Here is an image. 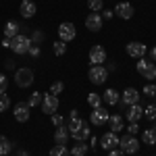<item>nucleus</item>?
I'll return each instance as SVG.
<instances>
[{
  "instance_id": "f257e3e1",
  "label": "nucleus",
  "mask_w": 156,
  "mask_h": 156,
  "mask_svg": "<svg viewBox=\"0 0 156 156\" xmlns=\"http://www.w3.org/2000/svg\"><path fill=\"white\" fill-rule=\"evenodd\" d=\"M31 37L25 36V34H19V36H15L11 40V50L15 52V54H27L29 52V48H31Z\"/></svg>"
},
{
  "instance_id": "f03ea898",
  "label": "nucleus",
  "mask_w": 156,
  "mask_h": 156,
  "mask_svg": "<svg viewBox=\"0 0 156 156\" xmlns=\"http://www.w3.org/2000/svg\"><path fill=\"white\" fill-rule=\"evenodd\" d=\"M135 69H137V73H140L144 79H148V81L156 79V65L152 62V60H148V58H137Z\"/></svg>"
},
{
  "instance_id": "7ed1b4c3",
  "label": "nucleus",
  "mask_w": 156,
  "mask_h": 156,
  "mask_svg": "<svg viewBox=\"0 0 156 156\" xmlns=\"http://www.w3.org/2000/svg\"><path fill=\"white\" fill-rule=\"evenodd\" d=\"M34 69H29V67H21V69H17L15 71V83L17 87H29V85L34 83Z\"/></svg>"
},
{
  "instance_id": "20e7f679",
  "label": "nucleus",
  "mask_w": 156,
  "mask_h": 156,
  "mask_svg": "<svg viewBox=\"0 0 156 156\" xmlns=\"http://www.w3.org/2000/svg\"><path fill=\"white\" fill-rule=\"evenodd\" d=\"M87 77H90V81L94 85H102L108 81V71L104 65H94L92 69H90V73H87Z\"/></svg>"
},
{
  "instance_id": "39448f33",
  "label": "nucleus",
  "mask_w": 156,
  "mask_h": 156,
  "mask_svg": "<svg viewBox=\"0 0 156 156\" xmlns=\"http://www.w3.org/2000/svg\"><path fill=\"white\" fill-rule=\"evenodd\" d=\"M119 148L123 154H135L137 150H140V142H137V137L135 135H123L119 140Z\"/></svg>"
},
{
  "instance_id": "423d86ee",
  "label": "nucleus",
  "mask_w": 156,
  "mask_h": 156,
  "mask_svg": "<svg viewBox=\"0 0 156 156\" xmlns=\"http://www.w3.org/2000/svg\"><path fill=\"white\" fill-rule=\"evenodd\" d=\"M108 117H110V112H108L106 108H94L92 112H90V123L94 125V127H104L108 123Z\"/></svg>"
},
{
  "instance_id": "0eeeda50",
  "label": "nucleus",
  "mask_w": 156,
  "mask_h": 156,
  "mask_svg": "<svg viewBox=\"0 0 156 156\" xmlns=\"http://www.w3.org/2000/svg\"><path fill=\"white\" fill-rule=\"evenodd\" d=\"M119 133L115 131H106L102 133V137H100V148H104L106 152H110V150H117V146H119Z\"/></svg>"
},
{
  "instance_id": "6e6552de",
  "label": "nucleus",
  "mask_w": 156,
  "mask_h": 156,
  "mask_svg": "<svg viewBox=\"0 0 156 156\" xmlns=\"http://www.w3.org/2000/svg\"><path fill=\"white\" fill-rule=\"evenodd\" d=\"M125 52H127L131 58H144L146 54H148V46L142 44V42H129V44L125 46Z\"/></svg>"
},
{
  "instance_id": "1a4fd4ad",
  "label": "nucleus",
  "mask_w": 156,
  "mask_h": 156,
  "mask_svg": "<svg viewBox=\"0 0 156 156\" xmlns=\"http://www.w3.org/2000/svg\"><path fill=\"white\" fill-rule=\"evenodd\" d=\"M75 36H77V29H75V25L69 23V21H65V23L58 25V37L62 40V42H73L75 40Z\"/></svg>"
},
{
  "instance_id": "9d476101",
  "label": "nucleus",
  "mask_w": 156,
  "mask_h": 156,
  "mask_svg": "<svg viewBox=\"0 0 156 156\" xmlns=\"http://www.w3.org/2000/svg\"><path fill=\"white\" fill-rule=\"evenodd\" d=\"M106 56H108L106 50H104V46H100V44L90 48V62H92V67L94 65H104L106 62Z\"/></svg>"
},
{
  "instance_id": "9b49d317",
  "label": "nucleus",
  "mask_w": 156,
  "mask_h": 156,
  "mask_svg": "<svg viewBox=\"0 0 156 156\" xmlns=\"http://www.w3.org/2000/svg\"><path fill=\"white\" fill-rule=\"evenodd\" d=\"M42 112H46V115H54L56 110H58V96H52V94H46V96L42 98Z\"/></svg>"
},
{
  "instance_id": "f8f14e48",
  "label": "nucleus",
  "mask_w": 156,
  "mask_h": 156,
  "mask_svg": "<svg viewBox=\"0 0 156 156\" xmlns=\"http://www.w3.org/2000/svg\"><path fill=\"white\" fill-rule=\"evenodd\" d=\"M140 92L135 87H127L123 94H121V104L123 106H131V104H140Z\"/></svg>"
},
{
  "instance_id": "ddd939ff",
  "label": "nucleus",
  "mask_w": 156,
  "mask_h": 156,
  "mask_svg": "<svg viewBox=\"0 0 156 156\" xmlns=\"http://www.w3.org/2000/svg\"><path fill=\"white\" fill-rule=\"evenodd\" d=\"M29 110L31 108L27 106V102H17L15 108H12V115H15V119L19 121V123H27L29 121V115H31Z\"/></svg>"
},
{
  "instance_id": "4468645a",
  "label": "nucleus",
  "mask_w": 156,
  "mask_h": 156,
  "mask_svg": "<svg viewBox=\"0 0 156 156\" xmlns=\"http://www.w3.org/2000/svg\"><path fill=\"white\" fill-rule=\"evenodd\" d=\"M102 23H104V19L100 17V12H90L85 17V27L90 31H100L102 29Z\"/></svg>"
},
{
  "instance_id": "2eb2a0df",
  "label": "nucleus",
  "mask_w": 156,
  "mask_h": 156,
  "mask_svg": "<svg viewBox=\"0 0 156 156\" xmlns=\"http://www.w3.org/2000/svg\"><path fill=\"white\" fill-rule=\"evenodd\" d=\"M115 12H117V17H121V19H131L133 17V4H129V2H119L117 4V9H115Z\"/></svg>"
},
{
  "instance_id": "dca6fc26",
  "label": "nucleus",
  "mask_w": 156,
  "mask_h": 156,
  "mask_svg": "<svg viewBox=\"0 0 156 156\" xmlns=\"http://www.w3.org/2000/svg\"><path fill=\"white\" fill-rule=\"evenodd\" d=\"M142 117H144V108L140 106V104H131L129 110L125 112V119L129 121V123H137Z\"/></svg>"
},
{
  "instance_id": "f3484780",
  "label": "nucleus",
  "mask_w": 156,
  "mask_h": 156,
  "mask_svg": "<svg viewBox=\"0 0 156 156\" xmlns=\"http://www.w3.org/2000/svg\"><path fill=\"white\" fill-rule=\"evenodd\" d=\"M69 137H71V133H69V129H67V125L56 127V131H54V142H56L58 146H67Z\"/></svg>"
},
{
  "instance_id": "a211bd4d",
  "label": "nucleus",
  "mask_w": 156,
  "mask_h": 156,
  "mask_svg": "<svg viewBox=\"0 0 156 156\" xmlns=\"http://www.w3.org/2000/svg\"><path fill=\"white\" fill-rule=\"evenodd\" d=\"M19 12L23 15L25 19H29V17H34L37 12V6H36V2H31V0H23L21 2V6H19Z\"/></svg>"
},
{
  "instance_id": "6ab92c4d",
  "label": "nucleus",
  "mask_w": 156,
  "mask_h": 156,
  "mask_svg": "<svg viewBox=\"0 0 156 156\" xmlns=\"http://www.w3.org/2000/svg\"><path fill=\"white\" fill-rule=\"evenodd\" d=\"M102 100H104L106 104H110V106H115V104H119L121 94L115 87H108V90H104V94H102Z\"/></svg>"
},
{
  "instance_id": "aec40b11",
  "label": "nucleus",
  "mask_w": 156,
  "mask_h": 156,
  "mask_svg": "<svg viewBox=\"0 0 156 156\" xmlns=\"http://www.w3.org/2000/svg\"><path fill=\"white\" fill-rule=\"evenodd\" d=\"M90 135H92V129H90V125H87V123H83V125H81L77 131L71 133V137L75 140V142H85Z\"/></svg>"
},
{
  "instance_id": "412c9836",
  "label": "nucleus",
  "mask_w": 156,
  "mask_h": 156,
  "mask_svg": "<svg viewBox=\"0 0 156 156\" xmlns=\"http://www.w3.org/2000/svg\"><path fill=\"white\" fill-rule=\"evenodd\" d=\"M106 125H108V129H110V131L119 133L121 129H123V117H121V115H110Z\"/></svg>"
},
{
  "instance_id": "4be33fe9",
  "label": "nucleus",
  "mask_w": 156,
  "mask_h": 156,
  "mask_svg": "<svg viewBox=\"0 0 156 156\" xmlns=\"http://www.w3.org/2000/svg\"><path fill=\"white\" fill-rule=\"evenodd\" d=\"M19 25H17V21H6V25H4V37H9V40H12L15 36H19Z\"/></svg>"
},
{
  "instance_id": "5701e85b",
  "label": "nucleus",
  "mask_w": 156,
  "mask_h": 156,
  "mask_svg": "<svg viewBox=\"0 0 156 156\" xmlns=\"http://www.w3.org/2000/svg\"><path fill=\"white\" fill-rule=\"evenodd\" d=\"M142 142H144L146 146H156V131H154V127L142 131Z\"/></svg>"
},
{
  "instance_id": "b1692460",
  "label": "nucleus",
  "mask_w": 156,
  "mask_h": 156,
  "mask_svg": "<svg viewBox=\"0 0 156 156\" xmlns=\"http://www.w3.org/2000/svg\"><path fill=\"white\" fill-rule=\"evenodd\" d=\"M87 150H90V146L85 144V142H77V144L69 150V154H71V156H83Z\"/></svg>"
},
{
  "instance_id": "393cba45",
  "label": "nucleus",
  "mask_w": 156,
  "mask_h": 156,
  "mask_svg": "<svg viewBox=\"0 0 156 156\" xmlns=\"http://www.w3.org/2000/svg\"><path fill=\"white\" fill-rule=\"evenodd\" d=\"M12 150V144L9 137H4V135H0V156H9Z\"/></svg>"
},
{
  "instance_id": "a878e982",
  "label": "nucleus",
  "mask_w": 156,
  "mask_h": 156,
  "mask_svg": "<svg viewBox=\"0 0 156 156\" xmlns=\"http://www.w3.org/2000/svg\"><path fill=\"white\" fill-rule=\"evenodd\" d=\"M87 104L92 106V110H94V108H100V104H102V96H100V94H96V92L87 94Z\"/></svg>"
},
{
  "instance_id": "bb28decb",
  "label": "nucleus",
  "mask_w": 156,
  "mask_h": 156,
  "mask_svg": "<svg viewBox=\"0 0 156 156\" xmlns=\"http://www.w3.org/2000/svg\"><path fill=\"white\" fill-rule=\"evenodd\" d=\"M42 98H44V94H40V92H34L31 96L27 98V106H29V108L40 106V104H42Z\"/></svg>"
},
{
  "instance_id": "cd10ccee",
  "label": "nucleus",
  "mask_w": 156,
  "mask_h": 156,
  "mask_svg": "<svg viewBox=\"0 0 156 156\" xmlns=\"http://www.w3.org/2000/svg\"><path fill=\"white\" fill-rule=\"evenodd\" d=\"M85 121L83 119H79V117H75V119H69V123H67V129H69V133H73V131H77L81 125H83Z\"/></svg>"
},
{
  "instance_id": "c85d7f7f",
  "label": "nucleus",
  "mask_w": 156,
  "mask_h": 156,
  "mask_svg": "<svg viewBox=\"0 0 156 156\" xmlns=\"http://www.w3.org/2000/svg\"><path fill=\"white\" fill-rule=\"evenodd\" d=\"M52 46H54V54H56V56H62V54L67 52V42H62V40H56Z\"/></svg>"
},
{
  "instance_id": "c756f323",
  "label": "nucleus",
  "mask_w": 156,
  "mask_h": 156,
  "mask_svg": "<svg viewBox=\"0 0 156 156\" xmlns=\"http://www.w3.org/2000/svg\"><path fill=\"white\" fill-rule=\"evenodd\" d=\"M50 156H69V150H67V146H54V148H50Z\"/></svg>"
},
{
  "instance_id": "7c9ffc66",
  "label": "nucleus",
  "mask_w": 156,
  "mask_h": 156,
  "mask_svg": "<svg viewBox=\"0 0 156 156\" xmlns=\"http://www.w3.org/2000/svg\"><path fill=\"white\" fill-rule=\"evenodd\" d=\"M87 9L92 12H100L104 9V2H102V0H87Z\"/></svg>"
},
{
  "instance_id": "2f4dec72",
  "label": "nucleus",
  "mask_w": 156,
  "mask_h": 156,
  "mask_svg": "<svg viewBox=\"0 0 156 156\" xmlns=\"http://www.w3.org/2000/svg\"><path fill=\"white\" fill-rule=\"evenodd\" d=\"M144 117L148 121H156V104H148L144 108Z\"/></svg>"
},
{
  "instance_id": "473e14b6",
  "label": "nucleus",
  "mask_w": 156,
  "mask_h": 156,
  "mask_svg": "<svg viewBox=\"0 0 156 156\" xmlns=\"http://www.w3.org/2000/svg\"><path fill=\"white\" fill-rule=\"evenodd\" d=\"M62 90H65V83H62V81H54V83L50 85V94H52V96L62 94Z\"/></svg>"
},
{
  "instance_id": "72a5a7b5",
  "label": "nucleus",
  "mask_w": 156,
  "mask_h": 156,
  "mask_svg": "<svg viewBox=\"0 0 156 156\" xmlns=\"http://www.w3.org/2000/svg\"><path fill=\"white\" fill-rule=\"evenodd\" d=\"M9 108H11V98L6 96V94H0V112H4Z\"/></svg>"
},
{
  "instance_id": "f704fd0d",
  "label": "nucleus",
  "mask_w": 156,
  "mask_h": 156,
  "mask_svg": "<svg viewBox=\"0 0 156 156\" xmlns=\"http://www.w3.org/2000/svg\"><path fill=\"white\" fill-rule=\"evenodd\" d=\"M142 92H144V96L154 98V96H156V85L150 81V83H146V85H144V90H142Z\"/></svg>"
},
{
  "instance_id": "c9c22d12",
  "label": "nucleus",
  "mask_w": 156,
  "mask_h": 156,
  "mask_svg": "<svg viewBox=\"0 0 156 156\" xmlns=\"http://www.w3.org/2000/svg\"><path fill=\"white\" fill-rule=\"evenodd\" d=\"M6 87H9V77L0 75V94H6Z\"/></svg>"
},
{
  "instance_id": "e433bc0d",
  "label": "nucleus",
  "mask_w": 156,
  "mask_h": 156,
  "mask_svg": "<svg viewBox=\"0 0 156 156\" xmlns=\"http://www.w3.org/2000/svg\"><path fill=\"white\" fill-rule=\"evenodd\" d=\"M100 17H102L104 21H110V19L115 17V11H110V9H102V11H100Z\"/></svg>"
},
{
  "instance_id": "4c0bfd02",
  "label": "nucleus",
  "mask_w": 156,
  "mask_h": 156,
  "mask_svg": "<svg viewBox=\"0 0 156 156\" xmlns=\"http://www.w3.org/2000/svg\"><path fill=\"white\" fill-rule=\"evenodd\" d=\"M31 58H37L40 54H42V50H40V46H36V44H31V48H29V52H27Z\"/></svg>"
},
{
  "instance_id": "58836bf2",
  "label": "nucleus",
  "mask_w": 156,
  "mask_h": 156,
  "mask_svg": "<svg viewBox=\"0 0 156 156\" xmlns=\"http://www.w3.org/2000/svg\"><path fill=\"white\" fill-rule=\"evenodd\" d=\"M52 125L54 127H60V125H65V119L60 115H52Z\"/></svg>"
},
{
  "instance_id": "ea45409f",
  "label": "nucleus",
  "mask_w": 156,
  "mask_h": 156,
  "mask_svg": "<svg viewBox=\"0 0 156 156\" xmlns=\"http://www.w3.org/2000/svg\"><path fill=\"white\" fill-rule=\"evenodd\" d=\"M31 37H34V44H36V46L44 42V34H42V31H34V36H31Z\"/></svg>"
},
{
  "instance_id": "a19ab883",
  "label": "nucleus",
  "mask_w": 156,
  "mask_h": 156,
  "mask_svg": "<svg viewBox=\"0 0 156 156\" xmlns=\"http://www.w3.org/2000/svg\"><path fill=\"white\" fill-rule=\"evenodd\" d=\"M127 131H129V135H135V133L140 131V125H137V123H129V127H127Z\"/></svg>"
},
{
  "instance_id": "79ce46f5",
  "label": "nucleus",
  "mask_w": 156,
  "mask_h": 156,
  "mask_svg": "<svg viewBox=\"0 0 156 156\" xmlns=\"http://www.w3.org/2000/svg\"><path fill=\"white\" fill-rule=\"evenodd\" d=\"M4 67H6L9 71H12V69H15V60H12V58H6V60H4Z\"/></svg>"
},
{
  "instance_id": "37998d69",
  "label": "nucleus",
  "mask_w": 156,
  "mask_h": 156,
  "mask_svg": "<svg viewBox=\"0 0 156 156\" xmlns=\"http://www.w3.org/2000/svg\"><path fill=\"white\" fill-rule=\"evenodd\" d=\"M150 60H152V62H156V46H152V48H150Z\"/></svg>"
},
{
  "instance_id": "c03bdc74",
  "label": "nucleus",
  "mask_w": 156,
  "mask_h": 156,
  "mask_svg": "<svg viewBox=\"0 0 156 156\" xmlns=\"http://www.w3.org/2000/svg\"><path fill=\"white\" fill-rule=\"evenodd\" d=\"M75 117H79V110L77 108H73L71 112H69V119H75Z\"/></svg>"
},
{
  "instance_id": "a18cd8bd",
  "label": "nucleus",
  "mask_w": 156,
  "mask_h": 156,
  "mask_svg": "<svg viewBox=\"0 0 156 156\" xmlns=\"http://www.w3.org/2000/svg\"><path fill=\"white\" fill-rule=\"evenodd\" d=\"M2 48H11V40H9V37L2 40Z\"/></svg>"
},
{
  "instance_id": "49530a36",
  "label": "nucleus",
  "mask_w": 156,
  "mask_h": 156,
  "mask_svg": "<svg viewBox=\"0 0 156 156\" xmlns=\"http://www.w3.org/2000/svg\"><path fill=\"white\" fill-rule=\"evenodd\" d=\"M106 71L108 73H110V71H117V62H110V65L106 67Z\"/></svg>"
},
{
  "instance_id": "de8ad7c7",
  "label": "nucleus",
  "mask_w": 156,
  "mask_h": 156,
  "mask_svg": "<svg viewBox=\"0 0 156 156\" xmlns=\"http://www.w3.org/2000/svg\"><path fill=\"white\" fill-rule=\"evenodd\" d=\"M108 156H125V154H123V152H117V150H110Z\"/></svg>"
},
{
  "instance_id": "09e8293b",
  "label": "nucleus",
  "mask_w": 156,
  "mask_h": 156,
  "mask_svg": "<svg viewBox=\"0 0 156 156\" xmlns=\"http://www.w3.org/2000/svg\"><path fill=\"white\" fill-rule=\"evenodd\" d=\"M17 156H29V154H27L25 150H19V152H17Z\"/></svg>"
},
{
  "instance_id": "8fccbe9b",
  "label": "nucleus",
  "mask_w": 156,
  "mask_h": 156,
  "mask_svg": "<svg viewBox=\"0 0 156 156\" xmlns=\"http://www.w3.org/2000/svg\"><path fill=\"white\" fill-rule=\"evenodd\" d=\"M154 131H156V125H154Z\"/></svg>"
},
{
  "instance_id": "3c124183",
  "label": "nucleus",
  "mask_w": 156,
  "mask_h": 156,
  "mask_svg": "<svg viewBox=\"0 0 156 156\" xmlns=\"http://www.w3.org/2000/svg\"><path fill=\"white\" fill-rule=\"evenodd\" d=\"M154 100H156V96H154Z\"/></svg>"
},
{
  "instance_id": "603ef678",
  "label": "nucleus",
  "mask_w": 156,
  "mask_h": 156,
  "mask_svg": "<svg viewBox=\"0 0 156 156\" xmlns=\"http://www.w3.org/2000/svg\"><path fill=\"white\" fill-rule=\"evenodd\" d=\"M9 156H11V154H9Z\"/></svg>"
}]
</instances>
